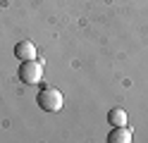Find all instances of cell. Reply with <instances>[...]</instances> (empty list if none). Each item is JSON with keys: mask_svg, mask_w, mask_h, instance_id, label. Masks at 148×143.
<instances>
[{"mask_svg": "<svg viewBox=\"0 0 148 143\" xmlns=\"http://www.w3.org/2000/svg\"><path fill=\"white\" fill-rule=\"evenodd\" d=\"M19 79H22L24 83H29V86L38 83V81L43 79V62H38V60H26V62H22V67H19Z\"/></svg>", "mask_w": 148, "mask_h": 143, "instance_id": "obj_2", "label": "cell"}, {"mask_svg": "<svg viewBox=\"0 0 148 143\" xmlns=\"http://www.w3.org/2000/svg\"><path fill=\"white\" fill-rule=\"evenodd\" d=\"M108 122L110 127H127V112L122 107H112L108 112Z\"/></svg>", "mask_w": 148, "mask_h": 143, "instance_id": "obj_5", "label": "cell"}, {"mask_svg": "<svg viewBox=\"0 0 148 143\" xmlns=\"http://www.w3.org/2000/svg\"><path fill=\"white\" fill-rule=\"evenodd\" d=\"M36 100H38V107L45 110V112H60L62 105H64L62 93L55 88V86H45V88H41V93H38Z\"/></svg>", "mask_w": 148, "mask_h": 143, "instance_id": "obj_1", "label": "cell"}, {"mask_svg": "<svg viewBox=\"0 0 148 143\" xmlns=\"http://www.w3.org/2000/svg\"><path fill=\"white\" fill-rule=\"evenodd\" d=\"M14 57H17V60H22V62H26V60H36V45H34L31 41L17 43V48H14Z\"/></svg>", "mask_w": 148, "mask_h": 143, "instance_id": "obj_3", "label": "cell"}, {"mask_svg": "<svg viewBox=\"0 0 148 143\" xmlns=\"http://www.w3.org/2000/svg\"><path fill=\"white\" fill-rule=\"evenodd\" d=\"M132 138H134V133H132L129 127H112V131H110V136H108L110 143H129Z\"/></svg>", "mask_w": 148, "mask_h": 143, "instance_id": "obj_4", "label": "cell"}]
</instances>
